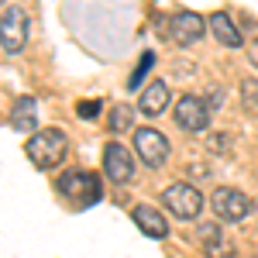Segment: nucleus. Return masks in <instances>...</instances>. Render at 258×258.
Wrapping results in <instances>:
<instances>
[{
    "label": "nucleus",
    "instance_id": "1",
    "mask_svg": "<svg viewBox=\"0 0 258 258\" xmlns=\"http://www.w3.org/2000/svg\"><path fill=\"white\" fill-rule=\"evenodd\" d=\"M55 193H59L73 210H86L103 200V182L97 172H83V169H69L55 179Z\"/></svg>",
    "mask_w": 258,
    "mask_h": 258
},
{
    "label": "nucleus",
    "instance_id": "2",
    "mask_svg": "<svg viewBox=\"0 0 258 258\" xmlns=\"http://www.w3.org/2000/svg\"><path fill=\"white\" fill-rule=\"evenodd\" d=\"M24 152H28V159L35 162L38 169H55L69 155V141H66V135L59 127H41V131H31Z\"/></svg>",
    "mask_w": 258,
    "mask_h": 258
},
{
    "label": "nucleus",
    "instance_id": "3",
    "mask_svg": "<svg viewBox=\"0 0 258 258\" xmlns=\"http://www.w3.org/2000/svg\"><path fill=\"white\" fill-rule=\"evenodd\" d=\"M162 203H165V210L179 220H197L200 210H203V193H200L197 186H189V182H172L165 193H162Z\"/></svg>",
    "mask_w": 258,
    "mask_h": 258
},
{
    "label": "nucleus",
    "instance_id": "4",
    "mask_svg": "<svg viewBox=\"0 0 258 258\" xmlns=\"http://www.w3.org/2000/svg\"><path fill=\"white\" fill-rule=\"evenodd\" d=\"M28 41V18L18 4H4V18H0V45L4 55H18Z\"/></svg>",
    "mask_w": 258,
    "mask_h": 258
},
{
    "label": "nucleus",
    "instance_id": "5",
    "mask_svg": "<svg viewBox=\"0 0 258 258\" xmlns=\"http://www.w3.org/2000/svg\"><path fill=\"white\" fill-rule=\"evenodd\" d=\"M210 207H214V214H217L220 220H227V224H238V220H244L248 214H251V200L244 197L241 189H234V186H220V189H214Z\"/></svg>",
    "mask_w": 258,
    "mask_h": 258
},
{
    "label": "nucleus",
    "instance_id": "6",
    "mask_svg": "<svg viewBox=\"0 0 258 258\" xmlns=\"http://www.w3.org/2000/svg\"><path fill=\"white\" fill-rule=\"evenodd\" d=\"M135 152L148 169H162L169 159V138L155 127H138L135 131Z\"/></svg>",
    "mask_w": 258,
    "mask_h": 258
},
{
    "label": "nucleus",
    "instance_id": "7",
    "mask_svg": "<svg viewBox=\"0 0 258 258\" xmlns=\"http://www.w3.org/2000/svg\"><path fill=\"white\" fill-rule=\"evenodd\" d=\"M210 103L200 97H182L179 100V107L172 110V120H176L179 131H207V124H210Z\"/></svg>",
    "mask_w": 258,
    "mask_h": 258
},
{
    "label": "nucleus",
    "instance_id": "8",
    "mask_svg": "<svg viewBox=\"0 0 258 258\" xmlns=\"http://www.w3.org/2000/svg\"><path fill=\"white\" fill-rule=\"evenodd\" d=\"M103 176L110 179V182H117V186L135 179V159H131V152L120 141H110L103 148Z\"/></svg>",
    "mask_w": 258,
    "mask_h": 258
},
{
    "label": "nucleus",
    "instance_id": "9",
    "mask_svg": "<svg viewBox=\"0 0 258 258\" xmlns=\"http://www.w3.org/2000/svg\"><path fill=\"white\" fill-rule=\"evenodd\" d=\"M207 24L210 21H203L197 11H179V14H172V31L169 35L179 45H197L203 38V31H207Z\"/></svg>",
    "mask_w": 258,
    "mask_h": 258
},
{
    "label": "nucleus",
    "instance_id": "10",
    "mask_svg": "<svg viewBox=\"0 0 258 258\" xmlns=\"http://www.w3.org/2000/svg\"><path fill=\"white\" fill-rule=\"evenodd\" d=\"M131 220L138 224V231H145L148 238H155V241L169 238V220L162 217L155 207H148V203H138V207L131 210Z\"/></svg>",
    "mask_w": 258,
    "mask_h": 258
},
{
    "label": "nucleus",
    "instance_id": "11",
    "mask_svg": "<svg viewBox=\"0 0 258 258\" xmlns=\"http://www.w3.org/2000/svg\"><path fill=\"white\" fill-rule=\"evenodd\" d=\"M138 110L145 114V117H159V114H165V110H169V86L159 83V80H152L145 90H141Z\"/></svg>",
    "mask_w": 258,
    "mask_h": 258
},
{
    "label": "nucleus",
    "instance_id": "12",
    "mask_svg": "<svg viewBox=\"0 0 258 258\" xmlns=\"http://www.w3.org/2000/svg\"><path fill=\"white\" fill-rule=\"evenodd\" d=\"M197 234H200V241L207 244L203 251H207V258H234V248L224 241V234H220V227L214 224V220H203L197 227Z\"/></svg>",
    "mask_w": 258,
    "mask_h": 258
},
{
    "label": "nucleus",
    "instance_id": "13",
    "mask_svg": "<svg viewBox=\"0 0 258 258\" xmlns=\"http://www.w3.org/2000/svg\"><path fill=\"white\" fill-rule=\"evenodd\" d=\"M35 120H38V100L35 97H18L11 103L7 124H11L14 131H35Z\"/></svg>",
    "mask_w": 258,
    "mask_h": 258
},
{
    "label": "nucleus",
    "instance_id": "14",
    "mask_svg": "<svg viewBox=\"0 0 258 258\" xmlns=\"http://www.w3.org/2000/svg\"><path fill=\"white\" fill-rule=\"evenodd\" d=\"M210 31H214V38L224 45V48H241V31L238 24H234V18L231 14H224V11H217V14H210Z\"/></svg>",
    "mask_w": 258,
    "mask_h": 258
},
{
    "label": "nucleus",
    "instance_id": "15",
    "mask_svg": "<svg viewBox=\"0 0 258 258\" xmlns=\"http://www.w3.org/2000/svg\"><path fill=\"white\" fill-rule=\"evenodd\" d=\"M107 124H110V131H114V135H124V131H131V127H135V107H127V103H117V107L110 110Z\"/></svg>",
    "mask_w": 258,
    "mask_h": 258
},
{
    "label": "nucleus",
    "instance_id": "16",
    "mask_svg": "<svg viewBox=\"0 0 258 258\" xmlns=\"http://www.w3.org/2000/svg\"><path fill=\"white\" fill-rule=\"evenodd\" d=\"M152 66H155V52H141L138 66H135V73H131V80L124 83L127 90H141L145 80H148V73H152Z\"/></svg>",
    "mask_w": 258,
    "mask_h": 258
},
{
    "label": "nucleus",
    "instance_id": "17",
    "mask_svg": "<svg viewBox=\"0 0 258 258\" xmlns=\"http://www.w3.org/2000/svg\"><path fill=\"white\" fill-rule=\"evenodd\" d=\"M100 110H103V103H100V100H80V103H76V114H80V120H97Z\"/></svg>",
    "mask_w": 258,
    "mask_h": 258
},
{
    "label": "nucleus",
    "instance_id": "18",
    "mask_svg": "<svg viewBox=\"0 0 258 258\" xmlns=\"http://www.w3.org/2000/svg\"><path fill=\"white\" fill-rule=\"evenodd\" d=\"M241 100L248 110H258V83L255 80H244L241 83Z\"/></svg>",
    "mask_w": 258,
    "mask_h": 258
},
{
    "label": "nucleus",
    "instance_id": "19",
    "mask_svg": "<svg viewBox=\"0 0 258 258\" xmlns=\"http://www.w3.org/2000/svg\"><path fill=\"white\" fill-rule=\"evenodd\" d=\"M231 135H210V138H207V145H210V148H217V152H227V148H231Z\"/></svg>",
    "mask_w": 258,
    "mask_h": 258
}]
</instances>
